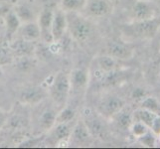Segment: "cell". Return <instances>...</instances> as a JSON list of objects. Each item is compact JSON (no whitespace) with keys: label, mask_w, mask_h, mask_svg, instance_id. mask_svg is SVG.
I'll return each instance as SVG.
<instances>
[{"label":"cell","mask_w":160,"mask_h":149,"mask_svg":"<svg viewBox=\"0 0 160 149\" xmlns=\"http://www.w3.org/2000/svg\"><path fill=\"white\" fill-rule=\"evenodd\" d=\"M141 107L150 110L157 115L160 114V102L153 97H145L141 101Z\"/></svg>","instance_id":"obj_25"},{"label":"cell","mask_w":160,"mask_h":149,"mask_svg":"<svg viewBox=\"0 0 160 149\" xmlns=\"http://www.w3.org/2000/svg\"><path fill=\"white\" fill-rule=\"evenodd\" d=\"M156 115L157 114L153 113L150 110L140 107L132 112V118H133V121H140V122L144 123L148 127H150L152 121L155 118Z\"/></svg>","instance_id":"obj_23"},{"label":"cell","mask_w":160,"mask_h":149,"mask_svg":"<svg viewBox=\"0 0 160 149\" xmlns=\"http://www.w3.org/2000/svg\"><path fill=\"white\" fill-rule=\"evenodd\" d=\"M67 30L72 39L76 42H86L92 35V26L85 15L79 12L67 13Z\"/></svg>","instance_id":"obj_2"},{"label":"cell","mask_w":160,"mask_h":149,"mask_svg":"<svg viewBox=\"0 0 160 149\" xmlns=\"http://www.w3.org/2000/svg\"><path fill=\"white\" fill-rule=\"evenodd\" d=\"M67 13L60 7L54 10L52 20V38L53 42H59L67 31Z\"/></svg>","instance_id":"obj_8"},{"label":"cell","mask_w":160,"mask_h":149,"mask_svg":"<svg viewBox=\"0 0 160 149\" xmlns=\"http://www.w3.org/2000/svg\"><path fill=\"white\" fill-rule=\"evenodd\" d=\"M48 96H50L53 103L58 108H63L67 106L71 96L70 75L65 72H59L55 76L52 84L48 90Z\"/></svg>","instance_id":"obj_1"},{"label":"cell","mask_w":160,"mask_h":149,"mask_svg":"<svg viewBox=\"0 0 160 149\" xmlns=\"http://www.w3.org/2000/svg\"><path fill=\"white\" fill-rule=\"evenodd\" d=\"M132 17L134 21L148 20L155 17V8L153 5L146 0H137L134 2L131 9Z\"/></svg>","instance_id":"obj_12"},{"label":"cell","mask_w":160,"mask_h":149,"mask_svg":"<svg viewBox=\"0 0 160 149\" xmlns=\"http://www.w3.org/2000/svg\"><path fill=\"white\" fill-rule=\"evenodd\" d=\"M16 13V15L18 16L19 20L21 21V23H26V22H31V21H37L39 13L36 12V10L34 7L30 6L28 4L21 3L18 4L13 10Z\"/></svg>","instance_id":"obj_17"},{"label":"cell","mask_w":160,"mask_h":149,"mask_svg":"<svg viewBox=\"0 0 160 149\" xmlns=\"http://www.w3.org/2000/svg\"><path fill=\"white\" fill-rule=\"evenodd\" d=\"M88 0H61L60 8L66 13L69 12H79L81 13L85 8Z\"/></svg>","instance_id":"obj_22"},{"label":"cell","mask_w":160,"mask_h":149,"mask_svg":"<svg viewBox=\"0 0 160 149\" xmlns=\"http://www.w3.org/2000/svg\"><path fill=\"white\" fill-rule=\"evenodd\" d=\"M33 50H34V47L32 45V42H28L22 39L16 41L14 44L11 45V52L21 58H26L29 55H32Z\"/></svg>","instance_id":"obj_20"},{"label":"cell","mask_w":160,"mask_h":149,"mask_svg":"<svg viewBox=\"0 0 160 149\" xmlns=\"http://www.w3.org/2000/svg\"><path fill=\"white\" fill-rule=\"evenodd\" d=\"M48 97V91L42 87H26L20 93V102L24 104L34 106L42 102Z\"/></svg>","instance_id":"obj_11"},{"label":"cell","mask_w":160,"mask_h":149,"mask_svg":"<svg viewBox=\"0 0 160 149\" xmlns=\"http://www.w3.org/2000/svg\"><path fill=\"white\" fill-rule=\"evenodd\" d=\"M54 10L51 8H45L40 11L38 16L37 23L39 25L41 32V39L46 43L53 42L52 38V20H53Z\"/></svg>","instance_id":"obj_9"},{"label":"cell","mask_w":160,"mask_h":149,"mask_svg":"<svg viewBox=\"0 0 160 149\" xmlns=\"http://www.w3.org/2000/svg\"><path fill=\"white\" fill-rule=\"evenodd\" d=\"M148 130H149V127L146 126L144 123L140 122V121H133L129 128L130 133L134 137H136L137 139L144 135Z\"/></svg>","instance_id":"obj_26"},{"label":"cell","mask_w":160,"mask_h":149,"mask_svg":"<svg viewBox=\"0 0 160 149\" xmlns=\"http://www.w3.org/2000/svg\"><path fill=\"white\" fill-rule=\"evenodd\" d=\"M160 30V20L154 17L148 20L134 21L128 25L126 35L133 36L138 39H152Z\"/></svg>","instance_id":"obj_3"},{"label":"cell","mask_w":160,"mask_h":149,"mask_svg":"<svg viewBox=\"0 0 160 149\" xmlns=\"http://www.w3.org/2000/svg\"><path fill=\"white\" fill-rule=\"evenodd\" d=\"M134 48L125 41L112 40L107 45V54L118 61L130 60L134 56Z\"/></svg>","instance_id":"obj_7"},{"label":"cell","mask_w":160,"mask_h":149,"mask_svg":"<svg viewBox=\"0 0 160 149\" xmlns=\"http://www.w3.org/2000/svg\"><path fill=\"white\" fill-rule=\"evenodd\" d=\"M113 10V5L110 0H88L82 12L86 17L102 18L109 15Z\"/></svg>","instance_id":"obj_6"},{"label":"cell","mask_w":160,"mask_h":149,"mask_svg":"<svg viewBox=\"0 0 160 149\" xmlns=\"http://www.w3.org/2000/svg\"><path fill=\"white\" fill-rule=\"evenodd\" d=\"M92 137V136L91 135L87 125L82 119V120H79L78 122L74 125L71 136H70V139L77 146H87L88 144H90Z\"/></svg>","instance_id":"obj_13"},{"label":"cell","mask_w":160,"mask_h":149,"mask_svg":"<svg viewBox=\"0 0 160 149\" xmlns=\"http://www.w3.org/2000/svg\"><path fill=\"white\" fill-rule=\"evenodd\" d=\"M145 97H147L145 91L143 89H140V87L135 89L133 92H132V95H131V97L133 99H136V101H142Z\"/></svg>","instance_id":"obj_29"},{"label":"cell","mask_w":160,"mask_h":149,"mask_svg":"<svg viewBox=\"0 0 160 149\" xmlns=\"http://www.w3.org/2000/svg\"><path fill=\"white\" fill-rule=\"evenodd\" d=\"M103 117L98 112H92L91 109H86L82 117V121L87 125L90 133L92 137H102L107 135L108 128L104 123Z\"/></svg>","instance_id":"obj_4"},{"label":"cell","mask_w":160,"mask_h":149,"mask_svg":"<svg viewBox=\"0 0 160 149\" xmlns=\"http://www.w3.org/2000/svg\"><path fill=\"white\" fill-rule=\"evenodd\" d=\"M11 51L7 52L6 49L4 48H0V65H2L4 63H8L9 59H11Z\"/></svg>","instance_id":"obj_30"},{"label":"cell","mask_w":160,"mask_h":149,"mask_svg":"<svg viewBox=\"0 0 160 149\" xmlns=\"http://www.w3.org/2000/svg\"><path fill=\"white\" fill-rule=\"evenodd\" d=\"M158 137H159V138H160V135H159V136H158Z\"/></svg>","instance_id":"obj_33"},{"label":"cell","mask_w":160,"mask_h":149,"mask_svg":"<svg viewBox=\"0 0 160 149\" xmlns=\"http://www.w3.org/2000/svg\"><path fill=\"white\" fill-rule=\"evenodd\" d=\"M110 1H112V2L113 3V2H115V1H118V0H110Z\"/></svg>","instance_id":"obj_32"},{"label":"cell","mask_w":160,"mask_h":149,"mask_svg":"<svg viewBox=\"0 0 160 149\" xmlns=\"http://www.w3.org/2000/svg\"><path fill=\"white\" fill-rule=\"evenodd\" d=\"M8 120V114L6 112L0 109V129H1Z\"/></svg>","instance_id":"obj_31"},{"label":"cell","mask_w":160,"mask_h":149,"mask_svg":"<svg viewBox=\"0 0 160 149\" xmlns=\"http://www.w3.org/2000/svg\"><path fill=\"white\" fill-rule=\"evenodd\" d=\"M76 110L73 107L65 106L63 108L60 109V112H57L56 117V123H63V122H72L76 117ZM55 123V124H56Z\"/></svg>","instance_id":"obj_24"},{"label":"cell","mask_w":160,"mask_h":149,"mask_svg":"<svg viewBox=\"0 0 160 149\" xmlns=\"http://www.w3.org/2000/svg\"><path fill=\"white\" fill-rule=\"evenodd\" d=\"M149 129H150V131L155 136H159L160 135V114L156 115L155 118L153 119Z\"/></svg>","instance_id":"obj_28"},{"label":"cell","mask_w":160,"mask_h":149,"mask_svg":"<svg viewBox=\"0 0 160 149\" xmlns=\"http://www.w3.org/2000/svg\"><path fill=\"white\" fill-rule=\"evenodd\" d=\"M96 64L98 66V80H102V76L104 74L110 73V72L122 69L120 65V61L112 58L109 55H101V56L97 57Z\"/></svg>","instance_id":"obj_14"},{"label":"cell","mask_w":160,"mask_h":149,"mask_svg":"<svg viewBox=\"0 0 160 149\" xmlns=\"http://www.w3.org/2000/svg\"><path fill=\"white\" fill-rule=\"evenodd\" d=\"M5 28H6V34L8 38H13L15 34H17V31L21 25V21L19 20L18 16L16 15L14 11H10L4 17Z\"/></svg>","instance_id":"obj_19"},{"label":"cell","mask_w":160,"mask_h":149,"mask_svg":"<svg viewBox=\"0 0 160 149\" xmlns=\"http://www.w3.org/2000/svg\"><path fill=\"white\" fill-rule=\"evenodd\" d=\"M17 33L20 36V39L28 42H35L41 39V32L37 21L21 23Z\"/></svg>","instance_id":"obj_15"},{"label":"cell","mask_w":160,"mask_h":149,"mask_svg":"<svg viewBox=\"0 0 160 149\" xmlns=\"http://www.w3.org/2000/svg\"><path fill=\"white\" fill-rule=\"evenodd\" d=\"M138 140L141 142V144L145 145L147 147H152L155 144V135H154L149 129L144 135L141 136L140 138H138Z\"/></svg>","instance_id":"obj_27"},{"label":"cell","mask_w":160,"mask_h":149,"mask_svg":"<svg viewBox=\"0 0 160 149\" xmlns=\"http://www.w3.org/2000/svg\"><path fill=\"white\" fill-rule=\"evenodd\" d=\"M57 112L53 108H47L42 112L39 117V125L44 130L52 129V127L56 123Z\"/></svg>","instance_id":"obj_21"},{"label":"cell","mask_w":160,"mask_h":149,"mask_svg":"<svg viewBox=\"0 0 160 149\" xmlns=\"http://www.w3.org/2000/svg\"><path fill=\"white\" fill-rule=\"evenodd\" d=\"M124 107L125 102L122 98L114 95H108L103 97L100 101L97 112L104 118H112Z\"/></svg>","instance_id":"obj_5"},{"label":"cell","mask_w":160,"mask_h":149,"mask_svg":"<svg viewBox=\"0 0 160 149\" xmlns=\"http://www.w3.org/2000/svg\"><path fill=\"white\" fill-rule=\"evenodd\" d=\"M74 125L72 126L71 122H63V123H56L52 127V136L56 140V143L59 144H68L70 140V136L73 130Z\"/></svg>","instance_id":"obj_16"},{"label":"cell","mask_w":160,"mask_h":149,"mask_svg":"<svg viewBox=\"0 0 160 149\" xmlns=\"http://www.w3.org/2000/svg\"><path fill=\"white\" fill-rule=\"evenodd\" d=\"M115 126L122 131L129 130L130 126L133 122V118H132V112H129L128 109L125 107L120 110L118 113H117L113 117H112Z\"/></svg>","instance_id":"obj_18"},{"label":"cell","mask_w":160,"mask_h":149,"mask_svg":"<svg viewBox=\"0 0 160 149\" xmlns=\"http://www.w3.org/2000/svg\"><path fill=\"white\" fill-rule=\"evenodd\" d=\"M90 82V72L88 70L77 68L74 69L70 74V82H71V93H79L85 91Z\"/></svg>","instance_id":"obj_10"}]
</instances>
